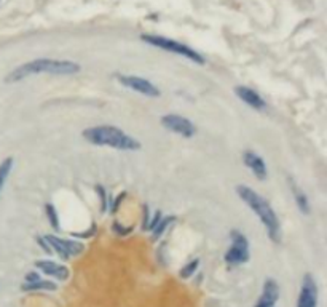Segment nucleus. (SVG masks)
Returning <instances> with one entry per match:
<instances>
[{
  "mask_svg": "<svg viewBox=\"0 0 327 307\" xmlns=\"http://www.w3.org/2000/svg\"><path fill=\"white\" fill-rule=\"evenodd\" d=\"M174 221V218L173 216H166V218H161L160 219V222L156 224L155 226V232H153V239L156 240V239H160L161 237V234L165 232V229L169 226V224H171Z\"/></svg>",
  "mask_w": 327,
  "mask_h": 307,
  "instance_id": "17",
  "label": "nucleus"
},
{
  "mask_svg": "<svg viewBox=\"0 0 327 307\" xmlns=\"http://www.w3.org/2000/svg\"><path fill=\"white\" fill-rule=\"evenodd\" d=\"M198 266H200V261L198 259H193L192 263H188V264H185L184 267H182V270H180V278H190L193 274H195V270L198 269Z\"/></svg>",
  "mask_w": 327,
  "mask_h": 307,
  "instance_id": "18",
  "label": "nucleus"
},
{
  "mask_svg": "<svg viewBox=\"0 0 327 307\" xmlns=\"http://www.w3.org/2000/svg\"><path fill=\"white\" fill-rule=\"evenodd\" d=\"M39 242H40V246L43 248V250H45L46 253H51V248H50V245L46 243V240H45V239H39Z\"/></svg>",
  "mask_w": 327,
  "mask_h": 307,
  "instance_id": "23",
  "label": "nucleus"
},
{
  "mask_svg": "<svg viewBox=\"0 0 327 307\" xmlns=\"http://www.w3.org/2000/svg\"><path fill=\"white\" fill-rule=\"evenodd\" d=\"M161 125L168 130V132L177 133L182 138H192L197 133V128L188 119L177 114H166L161 117Z\"/></svg>",
  "mask_w": 327,
  "mask_h": 307,
  "instance_id": "8",
  "label": "nucleus"
},
{
  "mask_svg": "<svg viewBox=\"0 0 327 307\" xmlns=\"http://www.w3.org/2000/svg\"><path fill=\"white\" fill-rule=\"evenodd\" d=\"M289 186H290V191H292V195L295 198V203L298 207V210L302 211L304 215L310 213V202H308V197L305 195V192L292 181V178H289Z\"/></svg>",
  "mask_w": 327,
  "mask_h": 307,
  "instance_id": "14",
  "label": "nucleus"
},
{
  "mask_svg": "<svg viewBox=\"0 0 327 307\" xmlns=\"http://www.w3.org/2000/svg\"><path fill=\"white\" fill-rule=\"evenodd\" d=\"M142 42L149 43L152 46H156V48H161L165 52H169V53H174V55H180L184 58H188L193 63L197 64H204L206 60L204 56L200 55V52L193 50L192 46H187L180 42H176L173 39H168V37H161V35H149V34H144L141 35Z\"/></svg>",
  "mask_w": 327,
  "mask_h": 307,
  "instance_id": "4",
  "label": "nucleus"
},
{
  "mask_svg": "<svg viewBox=\"0 0 327 307\" xmlns=\"http://www.w3.org/2000/svg\"><path fill=\"white\" fill-rule=\"evenodd\" d=\"M243 162H244L246 167L256 174L257 180H260V181L266 180V176H268V171H266V163L259 154H256L254 150H244Z\"/></svg>",
  "mask_w": 327,
  "mask_h": 307,
  "instance_id": "10",
  "label": "nucleus"
},
{
  "mask_svg": "<svg viewBox=\"0 0 327 307\" xmlns=\"http://www.w3.org/2000/svg\"><path fill=\"white\" fill-rule=\"evenodd\" d=\"M235 93H236V96L246 103L248 106H251L252 109H256V111H263L266 108V103L265 99L260 96V94L257 91H254L252 88L249 87H243V85H239L235 88Z\"/></svg>",
  "mask_w": 327,
  "mask_h": 307,
  "instance_id": "11",
  "label": "nucleus"
},
{
  "mask_svg": "<svg viewBox=\"0 0 327 307\" xmlns=\"http://www.w3.org/2000/svg\"><path fill=\"white\" fill-rule=\"evenodd\" d=\"M45 211H46L48 221L51 222V226H53L54 229H58V227H59V221H58V213H56L54 207H53L51 203H46V207H45Z\"/></svg>",
  "mask_w": 327,
  "mask_h": 307,
  "instance_id": "19",
  "label": "nucleus"
},
{
  "mask_svg": "<svg viewBox=\"0 0 327 307\" xmlns=\"http://www.w3.org/2000/svg\"><path fill=\"white\" fill-rule=\"evenodd\" d=\"M81 136L94 146L114 147L118 150H138L141 149V143L132 136L126 135L123 130L114 125H99L87 128Z\"/></svg>",
  "mask_w": 327,
  "mask_h": 307,
  "instance_id": "3",
  "label": "nucleus"
},
{
  "mask_svg": "<svg viewBox=\"0 0 327 307\" xmlns=\"http://www.w3.org/2000/svg\"><path fill=\"white\" fill-rule=\"evenodd\" d=\"M80 72V64L69 60H53V58H39L29 63H24L13 69L7 75V84H15L29 75L51 74V75H74Z\"/></svg>",
  "mask_w": 327,
  "mask_h": 307,
  "instance_id": "1",
  "label": "nucleus"
},
{
  "mask_svg": "<svg viewBox=\"0 0 327 307\" xmlns=\"http://www.w3.org/2000/svg\"><path fill=\"white\" fill-rule=\"evenodd\" d=\"M35 267L40 269L43 274L51 275L58 280H67L69 278V269L66 266H61L54 261H48V259H40V261H35Z\"/></svg>",
  "mask_w": 327,
  "mask_h": 307,
  "instance_id": "13",
  "label": "nucleus"
},
{
  "mask_svg": "<svg viewBox=\"0 0 327 307\" xmlns=\"http://www.w3.org/2000/svg\"><path fill=\"white\" fill-rule=\"evenodd\" d=\"M236 194L239 195V198L259 216L260 222L266 227V232H268V237L271 239V242L280 243L281 242V224L280 219H278L276 213L273 211L271 205L268 203V200L260 197L254 189L248 187V186H236Z\"/></svg>",
  "mask_w": 327,
  "mask_h": 307,
  "instance_id": "2",
  "label": "nucleus"
},
{
  "mask_svg": "<svg viewBox=\"0 0 327 307\" xmlns=\"http://www.w3.org/2000/svg\"><path fill=\"white\" fill-rule=\"evenodd\" d=\"M117 80L122 84L123 87L132 90V91H138L141 94H145V96H150V98H158L160 96V90L158 87H155L152 82L145 80L142 77L138 75H126V74H117Z\"/></svg>",
  "mask_w": 327,
  "mask_h": 307,
  "instance_id": "7",
  "label": "nucleus"
},
{
  "mask_svg": "<svg viewBox=\"0 0 327 307\" xmlns=\"http://www.w3.org/2000/svg\"><path fill=\"white\" fill-rule=\"evenodd\" d=\"M280 299V285L273 278H266L262 296L257 301L256 307H275L276 301Z\"/></svg>",
  "mask_w": 327,
  "mask_h": 307,
  "instance_id": "12",
  "label": "nucleus"
},
{
  "mask_svg": "<svg viewBox=\"0 0 327 307\" xmlns=\"http://www.w3.org/2000/svg\"><path fill=\"white\" fill-rule=\"evenodd\" d=\"M37 280H40V275L37 272H29L26 275V283H32V282H37Z\"/></svg>",
  "mask_w": 327,
  "mask_h": 307,
  "instance_id": "22",
  "label": "nucleus"
},
{
  "mask_svg": "<svg viewBox=\"0 0 327 307\" xmlns=\"http://www.w3.org/2000/svg\"><path fill=\"white\" fill-rule=\"evenodd\" d=\"M22 291H35V290H48V291H54L58 287L54 283L48 282V280H37V282H32V283H24L21 287Z\"/></svg>",
  "mask_w": 327,
  "mask_h": 307,
  "instance_id": "15",
  "label": "nucleus"
},
{
  "mask_svg": "<svg viewBox=\"0 0 327 307\" xmlns=\"http://www.w3.org/2000/svg\"><path fill=\"white\" fill-rule=\"evenodd\" d=\"M160 219H161V211H156L155 216H153V219L149 222V227H147V229H153V227L156 226V224L160 222Z\"/></svg>",
  "mask_w": 327,
  "mask_h": 307,
  "instance_id": "20",
  "label": "nucleus"
},
{
  "mask_svg": "<svg viewBox=\"0 0 327 307\" xmlns=\"http://www.w3.org/2000/svg\"><path fill=\"white\" fill-rule=\"evenodd\" d=\"M43 239L50 245L51 251H56L63 259H70L85 251V245L77 240H67V239L56 237V235H45Z\"/></svg>",
  "mask_w": 327,
  "mask_h": 307,
  "instance_id": "6",
  "label": "nucleus"
},
{
  "mask_svg": "<svg viewBox=\"0 0 327 307\" xmlns=\"http://www.w3.org/2000/svg\"><path fill=\"white\" fill-rule=\"evenodd\" d=\"M11 168H13V159L8 157L5 159L2 163H0V192H2V189L8 180V176L11 173Z\"/></svg>",
  "mask_w": 327,
  "mask_h": 307,
  "instance_id": "16",
  "label": "nucleus"
},
{
  "mask_svg": "<svg viewBox=\"0 0 327 307\" xmlns=\"http://www.w3.org/2000/svg\"><path fill=\"white\" fill-rule=\"evenodd\" d=\"M96 191L99 192V195H101V198H102V210L105 211V210H107V203H105V191H104V187H102V186H98V187H96Z\"/></svg>",
  "mask_w": 327,
  "mask_h": 307,
  "instance_id": "21",
  "label": "nucleus"
},
{
  "mask_svg": "<svg viewBox=\"0 0 327 307\" xmlns=\"http://www.w3.org/2000/svg\"><path fill=\"white\" fill-rule=\"evenodd\" d=\"M230 240H232V246L228 248L225 253V263L228 266H241L249 261V242L244 234L239 231H232L230 232Z\"/></svg>",
  "mask_w": 327,
  "mask_h": 307,
  "instance_id": "5",
  "label": "nucleus"
},
{
  "mask_svg": "<svg viewBox=\"0 0 327 307\" xmlns=\"http://www.w3.org/2000/svg\"><path fill=\"white\" fill-rule=\"evenodd\" d=\"M297 307H318V285L311 274H305L302 278Z\"/></svg>",
  "mask_w": 327,
  "mask_h": 307,
  "instance_id": "9",
  "label": "nucleus"
}]
</instances>
